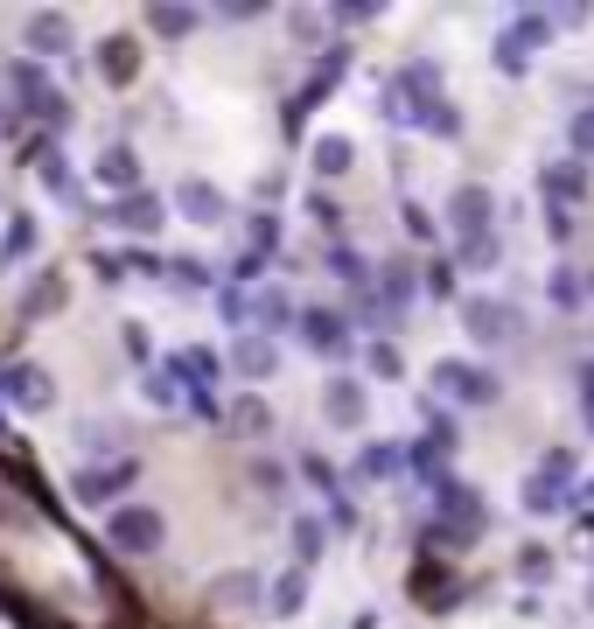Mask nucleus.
<instances>
[{"instance_id": "obj_1", "label": "nucleus", "mask_w": 594, "mask_h": 629, "mask_svg": "<svg viewBox=\"0 0 594 629\" xmlns=\"http://www.w3.org/2000/svg\"><path fill=\"white\" fill-rule=\"evenodd\" d=\"M448 232L462 238V245H475V238H490V189H455L448 196Z\"/></svg>"}, {"instance_id": "obj_2", "label": "nucleus", "mask_w": 594, "mask_h": 629, "mask_svg": "<svg viewBox=\"0 0 594 629\" xmlns=\"http://www.w3.org/2000/svg\"><path fill=\"white\" fill-rule=\"evenodd\" d=\"M105 539L120 546V552H155L161 546V510H112Z\"/></svg>"}, {"instance_id": "obj_3", "label": "nucleus", "mask_w": 594, "mask_h": 629, "mask_svg": "<svg viewBox=\"0 0 594 629\" xmlns=\"http://www.w3.org/2000/svg\"><path fill=\"white\" fill-rule=\"evenodd\" d=\"M546 29H552V14H517V22L504 29V43H496V64H504V70H525V56L546 43Z\"/></svg>"}, {"instance_id": "obj_4", "label": "nucleus", "mask_w": 594, "mask_h": 629, "mask_svg": "<svg viewBox=\"0 0 594 629\" xmlns=\"http://www.w3.org/2000/svg\"><path fill=\"white\" fill-rule=\"evenodd\" d=\"M567 475H573V454H552V462L531 475L525 510H539V518H546V510H560V504H567Z\"/></svg>"}, {"instance_id": "obj_5", "label": "nucleus", "mask_w": 594, "mask_h": 629, "mask_svg": "<svg viewBox=\"0 0 594 629\" xmlns=\"http://www.w3.org/2000/svg\"><path fill=\"white\" fill-rule=\"evenodd\" d=\"M440 392L469 398V406H490V398H496V378L475 371V364H440Z\"/></svg>"}, {"instance_id": "obj_6", "label": "nucleus", "mask_w": 594, "mask_h": 629, "mask_svg": "<svg viewBox=\"0 0 594 629\" xmlns=\"http://www.w3.org/2000/svg\"><path fill=\"white\" fill-rule=\"evenodd\" d=\"M301 336H309V350H322V357H343V342H350L336 308H301Z\"/></svg>"}, {"instance_id": "obj_7", "label": "nucleus", "mask_w": 594, "mask_h": 629, "mask_svg": "<svg viewBox=\"0 0 594 629\" xmlns=\"http://www.w3.org/2000/svg\"><path fill=\"white\" fill-rule=\"evenodd\" d=\"M469 336L475 342H511L517 336V322H511V308H496V301H469Z\"/></svg>"}, {"instance_id": "obj_8", "label": "nucleus", "mask_w": 594, "mask_h": 629, "mask_svg": "<svg viewBox=\"0 0 594 629\" xmlns=\"http://www.w3.org/2000/svg\"><path fill=\"white\" fill-rule=\"evenodd\" d=\"M126 483H133V462H120V469H85V475H78V497H85V504H105L112 490H126Z\"/></svg>"}, {"instance_id": "obj_9", "label": "nucleus", "mask_w": 594, "mask_h": 629, "mask_svg": "<svg viewBox=\"0 0 594 629\" xmlns=\"http://www.w3.org/2000/svg\"><path fill=\"white\" fill-rule=\"evenodd\" d=\"M112 224H120V232H155L161 203L155 196H126V203H112Z\"/></svg>"}, {"instance_id": "obj_10", "label": "nucleus", "mask_w": 594, "mask_h": 629, "mask_svg": "<svg viewBox=\"0 0 594 629\" xmlns=\"http://www.w3.org/2000/svg\"><path fill=\"white\" fill-rule=\"evenodd\" d=\"M322 406H329V419H343V427H357V419H363V385H357V378H336Z\"/></svg>"}, {"instance_id": "obj_11", "label": "nucleus", "mask_w": 594, "mask_h": 629, "mask_svg": "<svg viewBox=\"0 0 594 629\" xmlns=\"http://www.w3.org/2000/svg\"><path fill=\"white\" fill-rule=\"evenodd\" d=\"M440 454H455V427H448V419H434V434L413 448V462H419V475H427V483H434V462H440Z\"/></svg>"}, {"instance_id": "obj_12", "label": "nucleus", "mask_w": 594, "mask_h": 629, "mask_svg": "<svg viewBox=\"0 0 594 629\" xmlns=\"http://www.w3.org/2000/svg\"><path fill=\"white\" fill-rule=\"evenodd\" d=\"M182 210H189L197 224H217V217H224V196H217L210 182H182Z\"/></svg>"}, {"instance_id": "obj_13", "label": "nucleus", "mask_w": 594, "mask_h": 629, "mask_svg": "<svg viewBox=\"0 0 594 629\" xmlns=\"http://www.w3.org/2000/svg\"><path fill=\"white\" fill-rule=\"evenodd\" d=\"M546 196H552V210H560V203H581V196H587V176H581V168H546Z\"/></svg>"}, {"instance_id": "obj_14", "label": "nucleus", "mask_w": 594, "mask_h": 629, "mask_svg": "<svg viewBox=\"0 0 594 629\" xmlns=\"http://www.w3.org/2000/svg\"><path fill=\"white\" fill-rule=\"evenodd\" d=\"M29 43H35V49H56V56H64V49H70V29H64V14H35V22H29Z\"/></svg>"}, {"instance_id": "obj_15", "label": "nucleus", "mask_w": 594, "mask_h": 629, "mask_svg": "<svg viewBox=\"0 0 594 629\" xmlns=\"http://www.w3.org/2000/svg\"><path fill=\"white\" fill-rule=\"evenodd\" d=\"M224 419H232V434H245V441H259V434L273 427V419H266V406H259V398H238V406L224 413Z\"/></svg>"}, {"instance_id": "obj_16", "label": "nucleus", "mask_w": 594, "mask_h": 629, "mask_svg": "<svg viewBox=\"0 0 594 629\" xmlns=\"http://www.w3.org/2000/svg\"><path fill=\"white\" fill-rule=\"evenodd\" d=\"M0 385H8L14 398H22V406H49V385H43V378H35L29 364H22V371H8V378H0Z\"/></svg>"}, {"instance_id": "obj_17", "label": "nucleus", "mask_w": 594, "mask_h": 629, "mask_svg": "<svg viewBox=\"0 0 594 629\" xmlns=\"http://www.w3.org/2000/svg\"><path fill=\"white\" fill-rule=\"evenodd\" d=\"M232 364H238L245 378H266V371H273V342H238Z\"/></svg>"}, {"instance_id": "obj_18", "label": "nucleus", "mask_w": 594, "mask_h": 629, "mask_svg": "<svg viewBox=\"0 0 594 629\" xmlns=\"http://www.w3.org/2000/svg\"><path fill=\"white\" fill-rule=\"evenodd\" d=\"M176 364H182V378H189V385H210V378H217V350H182Z\"/></svg>"}, {"instance_id": "obj_19", "label": "nucleus", "mask_w": 594, "mask_h": 629, "mask_svg": "<svg viewBox=\"0 0 594 629\" xmlns=\"http://www.w3.org/2000/svg\"><path fill=\"white\" fill-rule=\"evenodd\" d=\"M29 245H35V224H29V217H14V224H8V245H0V266L29 259Z\"/></svg>"}, {"instance_id": "obj_20", "label": "nucleus", "mask_w": 594, "mask_h": 629, "mask_svg": "<svg viewBox=\"0 0 594 629\" xmlns=\"http://www.w3.org/2000/svg\"><path fill=\"white\" fill-rule=\"evenodd\" d=\"M385 301H392V315L413 301V266H406V259H392V273H385Z\"/></svg>"}, {"instance_id": "obj_21", "label": "nucleus", "mask_w": 594, "mask_h": 629, "mask_svg": "<svg viewBox=\"0 0 594 629\" xmlns=\"http://www.w3.org/2000/svg\"><path fill=\"white\" fill-rule=\"evenodd\" d=\"M399 462H406V454H399V448H371V454H363V462H357V475H363V483H378V475H392Z\"/></svg>"}, {"instance_id": "obj_22", "label": "nucleus", "mask_w": 594, "mask_h": 629, "mask_svg": "<svg viewBox=\"0 0 594 629\" xmlns=\"http://www.w3.org/2000/svg\"><path fill=\"white\" fill-rule=\"evenodd\" d=\"M49 301H64V280H56V273H43V280H35V288H29V301H22V315H43Z\"/></svg>"}, {"instance_id": "obj_23", "label": "nucleus", "mask_w": 594, "mask_h": 629, "mask_svg": "<svg viewBox=\"0 0 594 629\" xmlns=\"http://www.w3.org/2000/svg\"><path fill=\"white\" fill-rule=\"evenodd\" d=\"M315 168H322V176H343V168H350V141H322L315 147Z\"/></svg>"}, {"instance_id": "obj_24", "label": "nucleus", "mask_w": 594, "mask_h": 629, "mask_svg": "<svg viewBox=\"0 0 594 629\" xmlns=\"http://www.w3.org/2000/svg\"><path fill=\"white\" fill-rule=\"evenodd\" d=\"M567 141H573V155H581V161H594V105L573 112V133H567Z\"/></svg>"}, {"instance_id": "obj_25", "label": "nucleus", "mask_w": 594, "mask_h": 629, "mask_svg": "<svg viewBox=\"0 0 594 629\" xmlns=\"http://www.w3.org/2000/svg\"><path fill=\"white\" fill-rule=\"evenodd\" d=\"M259 322H266V329H280V322H294V301H287V294H259Z\"/></svg>"}, {"instance_id": "obj_26", "label": "nucleus", "mask_w": 594, "mask_h": 629, "mask_svg": "<svg viewBox=\"0 0 594 629\" xmlns=\"http://www.w3.org/2000/svg\"><path fill=\"white\" fill-rule=\"evenodd\" d=\"M99 176H105V182H133L141 168H133V155H126V147H112V155L99 161Z\"/></svg>"}, {"instance_id": "obj_27", "label": "nucleus", "mask_w": 594, "mask_h": 629, "mask_svg": "<svg viewBox=\"0 0 594 629\" xmlns=\"http://www.w3.org/2000/svg\"><path fill=\"white\" fill-rule=\"evenodd\" d=\"M273 608H280V616H294V608H301V566L287 581H273Z\"/></svg>"}, {"instance_id": "obj_28", "label": "nucleus", "mask_w": 594, "mask_h": 629, "mask_svg": "<svg viewBox=\"0 0 594 629\" xmlns=\"http://www.w3.org/2000/svg\"><path fill=\"white\" fill-rule=\"evenodd\" d=\"M315 552H322V525H294V560H301V566H309V560H315Z\"/></svg>"}, {"instance_id": "obj_29", "label": "nucleus", "mask_w": 594, "mask_h": 629, "mask_svg": "<svg viewBox=\"0 0 594 629\" xmlns=\"http://www.w3.org/2000/svg\"><path fill=\"white\" fill-rule=\"evenodd\" d=\"M189 22H197V14H189V8H155V29H161V35H182Z\"/></svg>"}, {"instance_id": "obj_30", "label": "nucleus", "mask_w": 594, "mask_h": 629, "mask_svg": "<svg viewBox=\"0 0 594 629\" xmlns=\"http://www.w3.org/2000/svg\"><path fill=\"white\" fill-rule=\"evenodd\" d=\"M462 266H496V238H475V245H462Z\"/></svg>"}, {"instance_id": "obj_31", "label": "nucleus", "mask_w": 594, "mask_h": 629, "mask_svg": "<svg viewBox=\"0 0 594 629\" xmlns=\"http://www.w3.org/2000/svg\"><path fill=\"white\" fill-rule=\"evenodd\" d=\"M105 78H133V49H126V43L105 49Z\"/></svg>"}, {"instance_id": "obj_32", "label": "nucleus", "mask_w": 594, "mask_h": 629, "mask_svg": "<svg viewBox=\"0 0 594 629\" xmlns=\"http://www.w3.org/2000/svg\"><path fill=\"white\" fill-rule=\"evenodd\" d=\"M581 398H587V434H594V371L581 378Z\"/></svg>"}]
</instances>
